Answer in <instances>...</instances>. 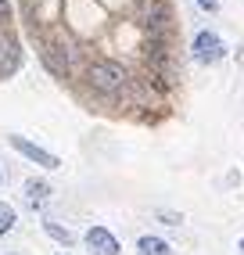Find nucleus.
Returning <instances> with one entry per match:
<instances>
[{"instance_id": "1", "label": "nucleus", "mask_w": 244, "mask_h": 255, "mask_svg": "<svg viewBox=\"0 0 244 255\" xmlns=\"http://www.w3.org/2000/svg\"><path fill=\"white\" fill-rule=\"evenodd\" d=\"M86 79H90V87L104 97H119V94H126L129 90V72L122 69L119 61L112 58H97L86 65Z\"/></svg>"}, {"instance_id": "2", "label": "nucleus", "mask_w": 244, "mask_h": 255, "mask_svg": "<svg viewBox=\"0 0 244 255\" xmlns=\"http://www.w3.org/2000/svg\"><path fill=\"white\" fill-rule=\"evenodd\" d=\"M136 22L151 32V43H165L172 29V7L169 0H140L136 4Z\"/></svg>"}, {"instance_id": "3", "label": "nucleus", "mask_w": 244, "mask_h": 255, "mask_svg": "<svg viewBox=\"0 0 244 255\" xmlns=\"http://www.w3.org/2000/svg\"><path fill=\"white\" fill-rule=\"evenodd\" d=\"M43 58H47V65H50V69H54L58 76L76 72V69H79V61H83L79 43H76V40H68V36H50V40L43 43Z\"/></svg>"}, {"instance_id": "4", "label": "nucleus", "mask_w": 244, "mask_h": 255, "mask_svg": "<svg viewBox=\"0 0 244 255\" xmlns=\"http://www.w3.org/2000/svg\"><path fill=\"white\" fill-rule=\"evenodd\" d=\"M190 54H194L198 65H216L223 54H226V47H223V36L212 29H201L198 36H194V47H190Z\"/></svg>"}, {"instance_id": "5", "label": "nucleus", "mask_w": 244, "mask_h": 255, "mask_svg": "<svg viewBox=\"0 0 244 255\" xmlns=\"http://www.w3.org/2000/svg\"><path fill=\"white\" fill-rule=\"evenodd\" d=\"M11 147L18 151V155H25L29 162H36L40 169H58V165H61V158L54 155V151H47V147H36L32 140L18 137V133H14V137H11Z\"/></svg>"}, {"instance_id": "6", "label": "nucleus", "mask_w": 244, "mask_h": 255, "mask_svg": "<svg viewBox=\"0 0 244 255\" xmlns=\"http://www.w3.org/2000/svg\"><path fill=\"white\" fill-rule=\"evenodd\" d=\"M86 248H90L94 255H119V237L108 230V227H90L86 230Z\"/></svg>"}, {"instance_id": "7", "label": "nucleus", "mask_w": 244, "mask_h": 255, "mask_svg": "<svg viewBox=\"0 0 244 255\" xmlns=\"http://www.w3.org/2000/svg\"><path fill=\"white\" fill-rule=\"evenodd\" d=\"M14 69H18V40L0 36V79H7Z\"/></svg>"}, {"instance_id": "8", "label": "nucleus", "mask_w": 244, "mask_h": 255, "mask_svg": "<svg viewBox=\"0 0 244 255\" xmlns=\"http://www.w3.org/2000/svg\"><path fill=\"white\" fill-rule=\"evenodd\" d=\"M25 205H32V209H36V205H43V201L50 198V183H43V180H36V176H32V180H25Z\"/></svg>"}, {"instance_id": "9", "label": "nucleus", "mask_w": 244, "mask_h": 255, "mask_svg": "<svg viewBox=\"0 0 244 255\" xmlns=\"http://www.w3.org/2000/svg\"><path fill=\"white\" fill-rule=\"evenodd\" d=\"M136 255H172V245H169V241H162V237L144 234L140 241H136Z\"/></svg>"}, {"instance_id": "10", "label": "nucleus", "mask_w": 244, "mask_h": 255, "mask_svg": "<svg viewBox=\"0 0 244 255\" xmlns=\"http://www.w3.org/2000/svg\"><path fill=\"white\" fill-rule=\"evenodd\" d=\"M43 230H47L50 237H54V241H58L61 248H72V245H76L72 230H68V227H61V223H54V219H43Z\"/></svg>"}, {"instance_id": "11", "label": "nucleus", "mask_w": 244, "mask_h": 255, "mask_svg": "<svg viewBox=\"0 0 244 255\" xmlns=\"http://www.w3.org/2000/svg\"><path fill=\"white\" fill-rule=\"evenodd\" d=\"M14 223H18L14 209L7 205V201H0V237H4V234H11V230H14Z\"/></svg>"}, {"instance_id": "12", "label": "nucleus", "mask_w": 244, "mask_h": 255, "mask_svg": "<svg viewBox=\"0 0 244 255\" xmlns=\"http://www.w3.org/2000/svg\"><path fill=\"white\" fill-rule=\"evenodd\" d=\"M158 223H165V227H180V223H183V216H180V212L162 209V212H158Z\"/></svg>"}, {"instance_id": "13", "label": "nucleus", "mask_w": 244, "mask_h": 255, "mask_svg": "<svg viewBox=\"0 0 244 255\" xmlns=\"http://www.w3.org/2000/svg\"><path fill=\"white\" fill-rule=\"evenodd\" d=\"M11 18V0H0V22Z\"/></svg>"}, {"instance_id": "14", "label": "nucleus", "mask_w": 244, "mask_h": 255, "mask_svg": "<svg viewBox=\"0 0 244 255\" xmlns=\"http://www.w3.org/2000/svg\"><path fill=\"white\" fill-rule=\"evenodd\" d=\"M198 4H201L205 11H219V4H223V0H198Z\"/></svg>"}, {"instance_id": "15", "label": "nucleus", "mask_w": 244, "mask_h": 255, "mask_svg": "<svg viewBox=\"0 0 244 255\" xmlns=\"http://www.w3.org/2000/svg\"><path fill=\"white\" fill-rule=\"evenodd\" d=\"M241 255H244V237H241Z\"/></svg>"}, {"instance_id": "16", "label": "nucleus", "mask_w": 244, "mask_h": 255, "mask_svg": "<svg viewBox=\"0 0 244 255\" xmlns=\"http://www.w3.org/2000/svg\"><path fill=\"white\" fill-rule=\"evenodd\" d=\"M58 255H72V252H58Z\"/></svg>"}, {"instance_id": "17", "label": "nucleus", "mask_w": 244, "mask_h": 255, "mask_svg": "<svg viewBox=\"0 0 244 255\" xmlns=\"http://www.w3.org/2000/svg\"><path fill=\"white\" fill-rule=\"evenodd\" d=\"M0 183H4V173H0Z\"/></svg>"}, {"instance_id": "18", "label": "nucleus", "mask_w": 244, "mask_h": 255, "mask_svg": "<svg viewBox=\"0 0 244 255\" xmlns=\"http://www.w3.org/2000/svg\"><path fill=\"white\" fill-rule=\"evenodd\" d=\"M7 255H14V252H7Z\"/></svg>"}]
</instances>
